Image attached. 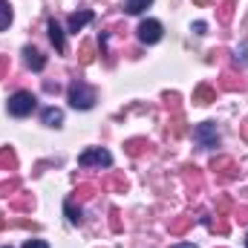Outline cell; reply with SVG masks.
Masks as SVG:
<instances>
[{
  "label": "cell",
  "instance_id": "8fae6325",
  "mask_svg": "<svg viewBox=\"0 0 248 248\" xmlns=\"http://www.w3.org/2000/svg\"><path fill=\"white\" fill-rule=\"evenodd\" d=\"M12 23V6L6 0H0V29H6Z\"/></svg>",
  "mask_w": 248,
  "mask_h": 248
},
{
  "label": "cell",
  "instance_id": "7c38bea8",
  "mask_svg": "<svg viewBox=\"0 0 248 248\" xmlns=\"http://www.w3.org/2000/svg\"><path fill=\"white\" fill-rule=\"evenodd\" d=\"M63 211H66V217H69V222H72V225H78V222H81V211H75L69 202L63 205Z\"/></svg>",
  "mask_w": 248,
  "mask_h": 248
},
{
  "label": "cell",
  "instance_id": "52a82bcc",
  "mask_svg": "<svg viewBox=\"0 0 248 248\" xmlns=\"http://www.w3.org/2000/svg\"><path fill=\"white\" fill-rule=\"evenodd\" d=\"M90 20H93V12H90V9H87V12H75V15H69V32H81Z\"/></svg>",
  "mask_w": 248,
  "mask_h": 248
},
{
  "label": "cell",
  "instance_id": "8992f818",
  "mask_svg": "<svg viewBox=\"0 0 248 248\" xmlns=\"http://www.w3.org/2000/svg\"><path fill=\"white\" fill-rule=\"evenodd\" d=\"M23 55H26V66H29V69H35V72H41V69L46 66V58H44L38 49H32V46H26V49H23Z\"/></svg>",
  "mask_w": 248,
  "mask_h": 248
},
{
  "label": "cell",
  "instance_id": "9c48e42d",
  "mask_svg": "<svg viewBox=\"0 0 248 248\" xmlns=\"http://www.w3.org/2000/svg\"><path fill=\"white\" fill-rule=\"evenodd\" d=\"M41 119H44L46 127H61L63 124V113L61 110H55V107H46V110L41 113Z\"/></svg>",
  "mask_w": 248,
  "mask_h": 248
},
{
  "label": "cell",
  "instance_id": "3957f363",
  "mask_svg": "<svg viewBox=\"0 0 248 248\" xmlns=\"http://www.w3.org/2000/svg\"><path fill=\"white\" fill-rule=\"evenodd\" d=\"M78 165L81 168H110L113 165V153L104 150V147H90L78 156Z\"/></svg>",
  "mask_w": 248,
  "mask_h": 248
},
{
  "label": "cell",
  "instance_id": "6da1fadb",
  "mask_svg": "<svg viewBox=\"0 0 248 248\" xmlns=\"http://www.w3.org/2000/svg\"><path fill=\"white\" fill-rule=\"evenodd\" d=\"M69 107H75V110H93L95 107V90L87 87L84 81H72L69 84Z\"/></svg>",
  "mask_w": 248,
  "mask_h": 248
},
{
  "label": "cell",
  "instance_id": "4fadbf2b",
  "mask_svg": "<svg viewBox=\"0 0 248 248\" xmlns=\"http://www.w3.org/2000/svg\"><path fill=\"white\" fill-rule=\"evenodd\" d=\"M23 248H49V243H46V240H26Z\"/></svg>",
  "mask_w": 248,
  "mask_h": 248
},
{
  "label": "cell",
  "instance_id": "e0dca14e",
  "mask_svg": "<svg viewBox=\"0 0 248 248\" xmlns=\"http://www.w3.org/2000/svg\"><path fill=\"white\" fill-rule=\"evenodd\" d=\"M3 248H12V246H3Z\"/></svg>",
  "mask_w": 248,
  "mask_h": 248
},
{
  "label": "cell",
  "instance_id": "7a4b0ae2",
  "mask_svg": "<svg viewBox=\"0 0 248 248\" xmlns=\"http://www.w3.org/2000/svg\"><path fill=\"white\" fill-rule=\"evenodd\" d=\"M9 116H15V119H26L35 107H38V98L32 95V93H26V90H20V93H15L12 98H9Z\"/></svg>",
  "mask_w": 248,
  "mask_h": 248
},
{
  "label": "cell",
  "instance_id": "30bf717a",
  "mask_svg": "<svg viewBox=\"0 0 248 248\" xmlns=\"http://www.w3.org/2000/svg\"><path fill=\"white\" fill-rule=\"evenodd\" d=\"M150 3H153V0H127V3H124V12H127V15H141Z\"/></svg>",
  "mask_w": 248,
  "mask_h": 248
},
{
  "label": "cell",
  "instance_id": "2e32d148",
  "mask_svg": "<svg viewBox=\"0 0 248 248\" xmlns=\"http://www.w3.org/2000/svg\"><path fill=\"white\" fill-rule=\"evenodd\" d=\"M246 248H248V237H246Z\"/></svg>",
  "mask_w": 248,
  "mask_h": 248
},
{
  "label": "cell",
  "instance_id": "5bb4252c",
  "mask_svg": "<svg viewBox=\"0 0 248 248\" xmlns=\"http://www.w3.org/2000/svg\"><path fill=\"white\" fill-rule=\"evenodd\" d=\"M205 29H208V26H205L202 20H199V23H193V32H196V35H205Z\"/></svg>",
  "mask_w": 248,
  "mask_h": 248
},
{
  "label": "cell",
  "instance_id": "277c9868",
  "mask_svg": "<svg viewBox=\"0 0 248 248\" xmlns=\"http://www.w3.org/2000/svg\"><path fill=\"white\" fill-rule=\"evenodd\" d=\"M193 139L202 144V147H217L219 144V133H217V124L214 122H205V124H199V127H193Z\"/></svg>",
  "mask_w": 248,
  "mask_h": 248
},
{
  "label": "cell",
  "instance_id": "5b68a950",
  "mask_svg": "<svg viewBox=\"0 0 248 248\" xmlns=\"http://www.w3.org/2000/svg\"><path fill=\"white\" fill-rule=\"evenodd\" d=\"M139 41L141 44H159L162 41V23L159 20H141L139 23Z\"/></svg>",
  "mask_w": 248,
  "mask_h": 248
},
{
  "label": "cell",
  "instance_id": "9a60e30c",
  "mask_svg": "<svg viewBox=\"0 0 248 248\" xmlns=\"http://www.w3.org/2000/svg\"><path fill=\"white\" fill-rule=\"evenodd\" d=\"M170 248H196L193 243H179V246H170Z\"/></svg>",
  "mask_w": 248,
  "mask_h": 248
},
{
  "label": "cell",
  "instance_id": "ba28073f",
  "mask_svg": "<svg viewBox=\"0 0 248 248\" xmlns=\"http://www.w3.org/2000/svg\"><path fill=\"white\" fill-rule=\"evenodd\" d=\"M49 41H52V46L58 49V52H66V41H63V29L55 23V20H49Z\"/></svg>",
  "mask_w": 248,
  "mask_h": 248
}]
</instances>
